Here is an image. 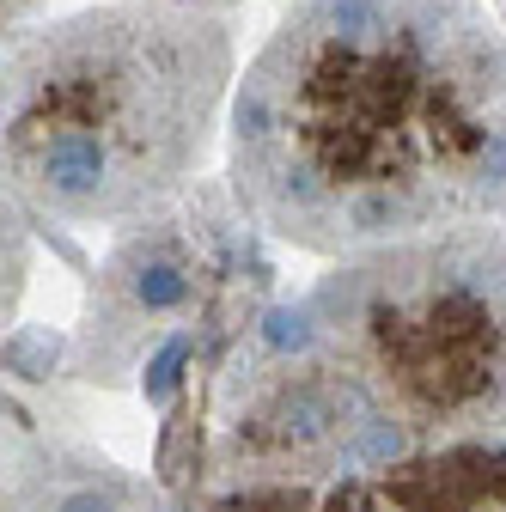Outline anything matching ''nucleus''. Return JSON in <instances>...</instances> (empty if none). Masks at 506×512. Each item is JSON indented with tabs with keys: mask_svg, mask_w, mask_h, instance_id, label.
I'll return each instance as SVG.
<instances>
[{
	"mask_svg": "<svg viewBox=\"0 0 506 512\" xmlns=\"http://www.w3.org/2000/svg\"><path fill=\"white\" fill-rule=\"evenodd\" d=\"M232 196L360 256L506 202V43L470 0H305L232 104Z\"/></svg>",
	"mask_w": 506,
	"mask_h": 512,
	"instance_id": "obj_1",
	"label": "nucleus"
},
{
	"mask_svg": "<svg viewBox=\"0 0 506 512\" xmlns=\"http://www.w3.org/2000/svg\"><path fill=\"white\" fill-rule=\"evenodd\" d=\"M232 31L208 7L104 0L25 31L0 61V177L68 226L141 220L214 147Z\"/></svg>",
	"mask_w": 506,
	"mask_h": 512,
	"instance_id": "obj_2",
	"label": "nucleus"
},
{
	"mask_svg": "<svg viewBox=\"0 0 506 512\" xmlns=\"http://www.w3.org/2000/svg\"><path fill=\"white\" fill-rule=\"evenodd\" d=\"M311 342L293 354L348 415L330 476L391 470L415 439L506 427V244L433 232L360 250L311 293Z\"/></svg>",
	"mask_w": 506,
	"mask_h": 512,
	"instance_id": "obj_3",
	"label": "nucleus"
},
{
	"mask_svg": "<svg viewBox=\"0 0 506 512\" xmlns=\"http://www.w3.org/2000/svg\"><path fill=\"white\" fill-rule=\"evenodd\" d=\"M25 202L7 189V177H0V324L13 317L19 293H25V269H31V232H25Z\"/></svg>",
	"mask_w": 506,
	"mask_h": 512,
	"instance_id": "obj_4",
	"label": "nucleus"
},
{
	"mask_svg": "<svg viewBox=\"0 0 506 512\" xmlns=\"http://www.w3.org/2000/svg\"><path fill=\"white\" fill-rule=\"evenodd\" d=\"M37 7H43V0H0V61H7V49L25 37V25H31Z\"/></svg>",
	"mask_w": 506,
	"mask_h": 512,
	"instance_id": "obj_5",
	"label": "nucleus"
},
{
	"mask_svg": "<svg viewBox=\"0 0 506 512\" xmlns=\"http://www.w3.org/2000/svg\"><path fill=\"white\" fill-rule=\"evenodd\" d=\"M324 512H372V500H366V488H354V482H348V488H336V494H330V506H324Z\"/></svg>",
	"mask_w": 506,
	"mask_h": 512,
	"instance_id": "obj_6",
	"label": "nucleus"
},
{
	"mask_svg": "<svg viewBox=\"0 0 506 512\" xmlns=\"http://www.w3.org/2000/svg\"><path fill=\"white\" fill-rule=\"evenodd\" d=\"M153 7H208V13H220V7H238V0H153Z\"/></svg>",
	"mask_w": 506,
	"mask_h": 512,
	"instance_id": "obj_7",
	"label": "nucleus"
}]
</instances>
